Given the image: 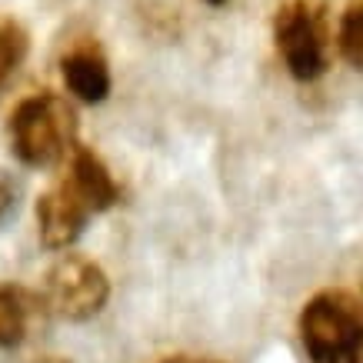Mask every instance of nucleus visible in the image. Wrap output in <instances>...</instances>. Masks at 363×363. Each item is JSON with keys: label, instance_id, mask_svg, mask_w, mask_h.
Segmentation results:
<instances>
[{"label": "nucleus", "instance_id": "nucleus-6", "mask_svg": "<svg viewBox=\"0 0 363 363\" xmlns=\"http://www.w3.org/2000/svg\"><path fill=\"white\" fill-rule=\"evenodd\" d=\"M60 77L64 87L84 104H100L107 100L113 80H111V67L104 60L97 47H77L60 60Z\"/></svg>", "mask_w": 363, "mask_h": 363}, {"label": "nucleus", "instance_id": "nucleus-9", "mask_svg": "<svg viewBox=\"0 0 363 363\" xmlns=\"http://www.w3.org/2000/svg\"><path fill=\"white\" fill-rule=\"evenodd\" d=\"M30 50V33L13 13H0V94L11 87V80L17 77V70L27 60Z\"/></svg>", "mask_w": 363, "mask_h": 363}, {"label": "nucleus", "instance_id": "nucleus-7", "mask_svg": "<svg viewBox=\"0 0 363 363\" xmlns=\"http://www.w3.org/2000/svg\"><path fill=\"white\" fill-rule=\"evenodd\" d=\"M67 177L84 194V200L94 207V213H104V210H111L121 200V187H117L113 174L107 170V164L94 150L80 147V143L67 157Z\"/></svg>", "mask_w": 363, "mask_h": 363}, {"label": "nucleus", "instance_id": "nucleus-8", "mask_svg": "<svg viewBox=\"0 0 363 363\" xmlns=\"http://www.w3.org/2000/svg\"><path fill=\"white\" fill-rule=\"evenodd\" d=\"M33 300L17 284H0V350L21 347L30 330Z\"/></svg>", "mask_w": 363, "mask_h": 363}, {"label": "nucleus", "instance_id": "nucleus-2", "mask_svg": "<svg viewBox=\"0 0 363 363\" xmlns=\"http://www.w3.org/2000/svg\"><path fill=\"white\" fill-rule=\"evenodd\" d=\"M11 150L23 167L64 164L77 147V113L60 94H30L11 113Z\"/></svg>", "mask_w": 363, "mask_h": 363}, {"label": "nucleus", "instance_id": "nucleus-5", "mask_svg": "<svg viewBox=\"0 0 363 363\" xmlns=\"http://www.w3.org/2000/svg\"><path fill=\"white\" fill-rule=\"evenodd\" d=\"M90 217H94V207L70 184L67 174L37 197V237L47 250H67L70 243H77Z\"/></svg>", "mask_w": 363, "mask_h": 363}, {"label": "nucleus", "instance_id": "nucleus-4", "mask_svg": "<svg viewBox=\"0 0 363 363\" xmlns=\"http://www.w3.org/2000/svg\"><path fill=\"white\" fill-rule=\"evenodd\" d=\"M111 280L97 260L84 253H60L44 277V303L67 323H87L107 307Z\"/></svg>", "mask_w": 363, "mask_h": 363}, {"label": "nucleus", "instance_id": "nucleus-1", "mask_svg": "<svg viewBox=\"0 0 363 363\" xmlns=\"http://www.w3.org/2000/svg\"><path fill=\"white\" fill-rule=\"evenodd\" d=\"M297 340L307 363H363V290H317L297 313Z\"/></svg>", "mask_w": 363, "mask_h": 363}, {"label": "nucleus", "instance_id": "nucleus-10", "mask_svg": "<svg viewBox=\"0 0 363 363\" xmlns=\"http://www.w3.org/2000/svg\"><path fill=\"white\" fill-rule=\"evenodd\" d=\"M333 40H337V54L350 67L363 70V0H347Z\"/></svg>", "mask_w": 363, "mask_h": 363}, {"label": "nucleus", "instance_id": "nucleus-11", "mask_svg": "<svg viewBox=\"0 0 363 363\" xmlns=\"http://www.w3.org/2000/svg\"><path fill=\"white\" fill-rule=\"evenodd\" d=\"M13 210H17V187H13L11 180L0 174V223L7 220Z\"/></svg>", "mask_w": 363, "mask_h": 363}, {"label": "nucleus", "instance_id": "nucleus-12", "mask_svg": "<svg viewBox=\"0 0 363 363\" xmlns=\"http://www.w3.org/2000/svg\"><path fill=\"white\" fill-rule=\"evenodd\" d=\"M160 363H223V360H213V357H187V353H177V357H167Z\"/></svg>", "mask_w": 363, "mask_h": 363}, {"label": "nucleus", "instance_id": "nucleus-14", "mask_svg": "<svg viewBox=\"0 0 363 363\" xmlns=\"http://www.w3.org/2000/svg\"><path fill=\"white\" fill-rule=\"evenodd\" d=\"M203 4H210V7H223L227 0H203Z\"/></svg>", "mask_w": 363, "mask_h": 363}, {"label": "nucleus", "instance_id": "nucleus-3", "mask_svg": "<svg viewBox=\"0 0 363 363\" xmlns=\"http://www.w3.org/2000/svg\"><path fill=\"white\" fill-rule=\"evenodd\" d=\"M274 44L286 74L300 84H313L330 70L333 30L327 0H284L274 11Z\"/></svg>", "mask_w": 363, "mask_h": 363}, {"label": "nucleus", "instance_id": "nucleus-13", "mask_svg": "<svg viewBox=\"0 0 363 363\" xmlns=\"http://www.w3.org/2000/svg\"><path fill=\"white\" fill-rule=\"evenodd\" d=\"M37 363H70L67 357H44V360H37Z\"/></svg>", "mask_w": 363, "mask_h": 363}]
</instances>
